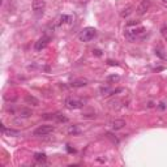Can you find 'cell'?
<instances>
[{
    "label": "cell",
    "mask_w": 167,
    "mask_h": 167,
    "mask_svg": "<svg viewBox=\"0 0 167 167\" xmlns=\"http://www.w3.org/2000/svg\"><path fill=\"white\" fill-rule=\"evenodd\" d=\"M107 137H109L110 140L114 142V144H118V142H119V141H118V138H116V137H114V136H112V134H111V133H107Z\"/></svg>",
    "instance_id": "ac0fdd59"
},
{
    "label": "cell",
    "mask_w": 167,
    "mask_h": 167,
    "mask_svg": "<svg viewBox=\"0 0 167 167\" xmlns=\"http://www.w3.org/2000/svg\"><path fill=\"white\" fill-rule=\"evenodd\" d=\"M34 159L37 162H41V163H42V162H45L47 159V156L45 153H35L34 154Z\"/></svg>",
    "instance_id": "8fae6325"
},
{
    "label": "cell",
    "mask_w": 167,
    "mask_h": 167,
    "mask_svg": "<svg viewBox=\"0 0 167 167\" xmlns=\"http://www.w3.org/2000/svg\"><path fill=\"white\" fill-rule=\"evenodd\" d=\"M65 106L68 107L69 110H77V109H81L84 106V102L80 101V99H67L65 101Z\"/></svg>",
    "instance_id": "277c9868"
},
{
    "label": "cell",
    "mask_w": 167,
    "mask_h": 167,
    "mask_svg": "<svg viewBox=\"0 0 167 167\" xmlns=\"http://www.w3.org/2000/svg\"><path fill=\"white\" fill-rule=\"evenodd\" d=\"M45 119H51V120H56L58 123H67L68 119L65 116H63L61 114H45L43 115Z\"/></svg>",
    "instance_id": "8992f818"
},
{
    "label": "cell",
    "mask_w": 167,
    "mask_h": 167,
    "mask_svg": "<svg viewBox=\"0 0 167 167\" xmlns=\"http://www.w3.org/2000/svg\"><path fill=\"white\" fill-rule=\"evenodd\" d=\"M149 8H150V0H142L140 3V5L137 7V14L138 16L145 14L149 11Z\"/></svg>",
    "instance_id": "52a82bcc"
},
{
    "label": "cell",
    "mask_w": 167,
    "mask_h": 167,
    "mask_svg": "<svg viewBox=\"0 0 167 167\" xmlns=\"http://www.w3.org/2000/svg\"><path fill=\"white\" fill-rule=\"evenodd\" d=\"M132 9H133L132 7H127L125 9H124V11H123L121 13H120V16H121L123 18H124V17H128V16H129V14H131V13H132V12H133Z\"/></svg>",
    "instance_id": "9a60e30c"
},
{
    "label": "cell",
    "mask_w": 167,
    "mask_h": 167,
    "mask_svg": "<svg viewBox=\"0 0 167 167\" xmlns=\"http://www.w3.org/2000/svg\"><path fill=\"white\" fill-rule=\"evenodd\" d=\"M124 125H125V121H124V120H121V119H116V120H114V121H111V123H110V127H111V128H112L114 131H119V129H121Z\"/></svg>",
    "instance_id": "ba28073f"
},
{
    "label": "cell",
    "mask_w": 167,
    "mask_h": 167,
    "mask_svg": "<svg viewBox=\"0 0 167 167\" xmlns=\"http://www.w3.org/2000/svg\"><path fill=\"white\" fill-rule=\"evenodd\" d=\"M119 80H120V77H119V76H115V74L107 77V81H109V82H115V81H119Z\"/></svg>",
    "instance_id": "e0dca14e"
},
{
    "label": "cell",
    "mask_w": 167,
    "mask_h": 167,
    "mask_svg": "<svg viewBox=\"0 0 167 167\" xmlns=\"http://www.w3.org/2000/svg\"><path fill=\"white\" fill-rule=\"evenodd\" d=\"M49 41H50V38L46 37V35H43L42 38H39L38 41L35 42V45H34L35 51H42L47 45H49Z\"/></svg>",
    "instance_id": "5b68a950"
},
{
    "label": "cell",
    "mask_w": 167,
    "mask_h": 167,
    "mask_svg": "<svg viewBox=\"0 0 167 167\" xmlns=\"http://www.w3.org/2000/svg\"><path fill=\"white\" fill-rule=\"evenodd\" d=\"M25 102L27 103V105H31V106H38L39 105V101L35 97H33V95H26Z\"/></svg>",
    "instance_id": "9c48e42d"
},
{
    "label": "cell",
    "mask_w": 167,
    "mask_h": 167,
    "mask_svg": "<svg viewBox=\"0 0 167 167\" xmlns=\"http://www.w3.org/2000/svg\"><path fill=\"white\" fill-rule=\"evenodd\" d=\"M72 17L71 16H67V14H63L60 16V18H59V24H71L72 22Z\"/></svg>",
    "instance_id": "7c38bea8"
},
{
    "label": "cell",
    "mask_w": 167,
    "mask_h": 167,
    "mask_svg": "<svg viewBox=\"0 0 167 167\" xmlns=\"http://www.w3.org/2000/svg\"><path fill=\"white\" fill-rule=\"evenodd\" d=\"M3 134H9V136H18L20 132H18V131H14V129H5L3 132Z\"/></svg>",
    "instance_id": "2e32d148"
},
{
    "label": "cell",
    "mask_w": 167,
    "mask_h": 167,
    "mask_svg": "<svg viewBox=\"0 0 167 167\" xmlns=\"http://www.w3.org/2000/svg\"><path fill=\"white\" fill-rule=\"evenodd\" d=\"M86 84H87V81L84 80V78H81V80H76V81L71 82L69 86H71V87H82V86H85Z\"/></svg>",
    "instance_id": "30bf717a"
},
{
    "label": "cell",
    "mask_w": 167,
    "mask_h": 167,
    "mask_svg": "<svg viewBox=\"0 0 167 167\" xmlns=\"http://www.w3.org/2000/svg\"><path fill=\"white\" fill-rule=\"evenodd\" d=\"M31 8H33V13L35 17H41V16H43L46 9L45 0H34L33 4H31Z\"/></svg>",
    "instance_id": "7a4b0ae2"
},
{
    "label": "cell",
    "mask_w": 167,
    "mask_h": 167,
    "mask_svg": "<svg viewBox=\"0 0 167 167\" xmlns=\"http://www.w3.org/2000/svg\"><path fill=\"white\" fill-rule=\"evenodd\" d=\"M55 131V127L54 125H41L39 128H37L33 132L34 136H47V134L52 133Z\"/></svg>",
    "instance_id": "3957f363"
},
{
    "label": "cell",
    "mask_w": 167,
    "mask_h": 167,
    "mask_svg": "<svg viewBox=\"0 0 167 167\" xmlns=\"http://www.w3.org/2000/svg\"><path fill=\"white\" fill-rule=\"evenodd\" d=\"M18 114H20V116H22V118H29L31 115V111L27 110V109H21Z\"/></svg>",
    "instance_id": "5bb4252c"
},
{
    "label": "cell",
    "mask_w": 167,
    "mask_h": 167,
    "mask_svg": "<svg viewBox=\"0 0 167 167\" xmlns=\"http://www.w3.org/2000/svg\"><path fill=\"white\" fill-rule=\"evenodd\" d=\"M95 37H97V30H95L94 27H85V29L81 30L80 35H78L81 42H90L91 39H94Z\"/></svg>",
    "instance_id": "6da1fadb"
},
{
    "label": "cell",
    "mask_w": 167,
    "mask_h": 167,
    "mask_svg": "<svg viewBox=\"0 0 167 167\" xmlns=\"http://www.w3.org/2000/svg\"><path fill=\"white\" fill-rule=\"evenodd\" d=\"M68 133H69V134H80L81 131L78 129L77 125H71L69 128H68Z\"/></svg>",
    "instance_id": "4fadbf2b"
}]
</instances>
